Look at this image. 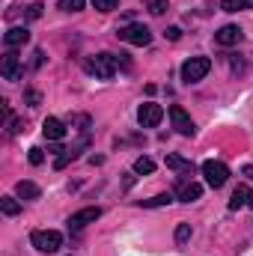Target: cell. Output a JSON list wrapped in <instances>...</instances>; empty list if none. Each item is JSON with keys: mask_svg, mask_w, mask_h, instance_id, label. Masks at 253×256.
Listing matches in <instances>:
<instances>
[{"mask_svg": "<svg viewBox=\"0 0 253 256\" xmlns=\"http://www.w3.org/2000/svg\"><path fill=\"white\" fill-rule=\"evenodd\" d=\"M30 244L39 250V254H57L63 248V236L57 230H36L30 236Z\"/></svg>", "mask_w": 253, "mask_h": 256, "instance_id": "1", "label": "cell"}, {"mask_svg": "<svg viewBox=\"0 0 253 256\" xmlns=\"http://www.w3.org/2000/svg\"><path fill=\"white\" fill-rule=\"evenodd\" d=\"M86 72L96 74L98 80H110L116 74V57L114 54H96L86 60Z\"/></svg>", "mask_w": 253, "mask_h": 256, "instance_id": "2", "label": "cell"}, {"mask_svg": "<svg viewBox=\"0 0 253 256\" xmlns=\"http://www.w3.org/2000/svg\"><path fill=\"white\" fill-rule=\"evenodd\" d=\"M208 72H212V60H208V57H190V60L182 63V80H185V84H196V80H202Z\"/></svg>", "mask_w": 253, "mask_h": 256, "instance_id": "3", "label": "cell"}, {"mask_svg": "<svg viewBox=\"0 0 253 256\" xmlns=\"http://www.w3.org/2000/svg\"><path fill=\"white\" fill-rule=\"evenodd\" d=\"M202 176H206V185L208 188H224L226 179H230V167L220 164V161H206L202 164Z\"/></svg>", "mask_w": 253, "mask_h": 256, "instance_id": "4", "label": "cell"}, {"mask_svg": "<svg viewBox=\"0 0 253 256\" xmlns=\"http://www.w3.org/2000/svg\"><path fill=\"white\" fill-rule=\"evenodd\" d=\"M120 39L128 42V45L143 48V45H149V42H152V30H149L146 24H126V27L120 30Z\"/></svg>", "mask_w": 253, "mask_h": 256, "instance_id": "5", "label": "cell"}, {"mask_svg": "<svg viewBox=\"0 0 253 256\" xmlns=\"http://www.w3.org/2000/svg\"><path fill=\"white\" fill-rule=\"evenodd\" d=\"M161 120H164V108L161 104L146 102V104L137 108V122H140V128H155Z\"/></svg>", "mask_w": 253, "mask_h": 256, "instance_id": "6", "label": "cell"}, {"mask_svg": "<svg viewBox=\"0 0 253 256\" xmlns=\"http://www.w3.org/2000/svg\"><path fill=\"white\" fill-rule=\"evenodd\" d=\"M98 218H102V208H98V206L80 208V212H74V214L68 218V230H72V232H78V230H84L86 224H96Z\"/></svg>", "mask_w": 253, "mask_h": 256, "instance_id": "7", "label": "cell"}, {"mask_svg": "<svg viewBox=\"0 0 253 256\" xmlns=\"http://www.w3.org/2000/svg\"><path fill=\"white\" fill-rule=\"evenodd\" d=\"M0 74H3V80H21L24 68H21V60H18L15 51H6V54H3V60H0Z\"/></svg>", "mask_w": 253, "mask_h": 256, "instance_id": "8", "label": "cell"}, {"mask_svg": "<svg viewBox=\"0 0 253 256\" xmlns=\"http://www.w3.org/2000/svg\"><path fill=\"white\" fill-rule=\"evenodd\" d=\"M170 120H173V128H176V131H179L182 137H194L196 126H194V120H190L188 114H185V108L173 104V108H170Z\"/></svg>", "mask_w": 253, "mask_h": 256, "instance_id": "9", "label": "cell"}, {"mask_svg": "<svg viewBox=\"0 0 253 256\" xmlns=\"http://www.w3.org/2000/svg\"><path fill=\"white\" fill-rule=\"evenodd\" d=\"M214 42H218V45H224V48H230V45H238V42H242V27H236V24H226V27H220V30L214 33Z\"/></svg>", "mask_w": 253, "mask_h": 256, "instance_id": "10", "label": "cell"}, {"mask_svg": "<svg viewBox=\"0 0 253 256\" xmlns=\"http://www.w3.org/2000/svg\"><path fill=\"white\" fill-rule=\"evenodd\" d=\"M27 42H30L27 27H12V30H6V36H3L6 51H15V48H21V45H27Z\"/></svg>", "mask_w": 253, "mask_h": 256, "instance_id": "11", "label": "cell"}, {"mask_svg": "<svg viewBox=\"0 0 253 256\" xmlns=\"http://www.w3.org/2000/svg\"><path fill=\"white\" fill-rule=\"evenodd\" d=\"M242 206H250L253 208V188H244V185H238L232 196H230V208H242Z\"/></svg>", "mask_w": 253, "mask_h": 256, "instance_id": "12", "label": "cell"}, {"mask_svg": "<svg viewBox=\"0 0 253 256\" xmlns=\"http://www.w3.org/2000/svg\"><path fill=\"white\" fill-rule=\"evenodd\" d=\"M42 134L48 137V140H63V134H66V126L57 120V116H48L45 122H42Z\"/></svg>", "mask_w": 253, "mask_h": 256, "instance_id": "13", "label": "cell"}, {"mask_svg": "<svg viewBox=\"0 0 253 256\" xmlns=\"http://www.w3.org/2000/svg\"><path fill=\"white\" fill-rule=\"evenodd\" d=\"M167 167L176 170V173H182V176H194V161L182 158V155H167Z\"/></svg>", "mask_w": 253, "mask_h": 256, "instance_id": "14", "label": "cell"}, {"mask_svg": "<svg viewBox=\"0 0 253 256\" xmlns=\"http://www.w3.org/2000/svg\"><path fill=\"white\" fill-rule=\"evenodd\" d=\"M15 196L18 200H36L39 196V185L36 182H18L15 185Z\"/></svg>", "mask_w": 253, "mask_h": 256, "instance_id": "15", "label": "cell"}, {"mask_svg": "<svg viewBox=\"0 0 253 256\" xmlns=\"http://www.w3.org/2000/svg\"><path fill=\"white\" fill-rule=\"evenodd\" d=\"M200 194H202V188L196 182H185L179 188V202H194V200H200Z\"/></svg>", "mask_w": 253, "mask_h": 256, "instance_id": "16", "label": "cell"}, {"mask_svg": "<svg viewBox=\"0 0 253 256\" xmlns=\"http://www.w3.org/2000/svg\"><path fill=\"white\" fill-rule=\"evenodd\" d=\"M0 212H3L6 218H15V214L21 212V202H18V196H0Z\"/></svg>", "mask_w": 253, "mask_h": 256, "instance_id": "17", "label": "cell"}, {"mask_svg": "<svg viewBox=\"0 0 253 256\" xmlns=\"http://www.w3.org/2000/svg\"><path fill=\"white\" fill-rule=\"evenodd\" d=\"M253 0H220V9L224 12H242V9H250Z\"/></svg>", "mask_w": 253, "mask_h": 256, "instance_id": "18", "label": "cell"}, {"mask_svg": "<svg viewBox=\"0 0 253 256\" xmlns=\"http://www.w3.org/2000/svg\"><path fill=\"white\" fill-rule=\"evenodd\" d=\"M155 170V161L152 158H146V155H140L137 161H134V173H140V176H149Z\"/></svg>", "mask_w": 253, "mask_h": 256, "instance_id": "19", "label": "cell"}, {"mask_svg": "<svg viewBox=\"0 0 253 256\" xmlns=\"http://www.w3.org/2000/svg\"><path fill=\"white\" fill-rule=\"evenodd\" d=\"M170 202H173V196H170V194H158V196L146 200L143 206H146V208H158V206H170Z\"/></svg>", "mask_w": 253, "mask_h": 256, "instance_id": "20", "label": "cell"}, {"mask_svg": "<svg viewBox=\"0 0 253 256\" xmlns=\"http://www.w3.org/2000/svg\"><path fill=\"white\" fill-rule=\"evenodd\" d=\"M42 3H30L27 9H24V21H36V18H42Z\"/></svg>", "mask_w": 253, "mask_h": 256, "instance_id": "21", "label": "cell"}, {"mask_svg": "<svg viewBox=\"0 0 253 256\" xmlns=\"http://www.w3.org/2000/svg\"><path fill=\"white\" fill-rule=\"evenodd\" d=\"M84 3H86V0H60L57 6H60L63 12H80V9H84Z\"/></svg>", "mask_w": 253, "mask_h": 256, "instance_id": "22", "label": "cell"}, {"mask_svg": "<svg viewBox=\"0 0 253 256\" xmlns=\"http://www.w3.org/2000/svg\"><path fill=\"white\" fill-rule=\"evenodd\" d=\"M190 238V224H179L176 226V244H188Z\"/></svg>", "mask_w": 253, "mask_h": 256, "instance_id": "23", "label": "cell"}, {"mask_svg": "<svg viewBox=\"0 0 253 256\" xmlns=\"http://www.w3.org/2000/svg\"><path fill=\"white\" fill-rule=\"evenodd\" d=\"M92 6H96L98 12H114V9L120 6V0H92Z\"/></svg>", "mask_w": 253, "mask_h": 256, "instance_id": "24", "label": "cell"}, {"mask_svg": "<svg viewBox=\"0 0 253 256\" xmlns=\"http://www.w3.org/2000/svg\"><path fill=\"white\" fill-rule=\"evenodd\" d=\"M146 9H149L152 15H164V9H167V0H146Z\"/></svg>", "mask_w": 253, "mask_h": 256, "instance_id": "25", "label": "cell"}, {"mask_svg": "<svg viewBox=\"0 0 253 256\" xmlns=\"http://www.w3.org/2000/svg\"><path fill=\"white\" fill-rule=\"evenodd\" d=\"M42 161H45V152H42L39 146H33V149H30V164H42Z\"/></svg>", "mask_w": 253, "mask_h": 256, "instance_id": "26", "label": "cell"}, {"mask_svg": "<svg viewBox=\"0 0 253 256\" xmlns=\"http://www.w3.org/2000/svg\"><path fill=\"white\" fill-rule=\"evenodd\" d=\"M164 36H167L170 42H179V39H182V30H179V27H167V33H164Z\"/></svg>", "mask_w": 253, "mask_h": 256, "instance_id": "27", "label": "cell"}, {"mask_svg": "<svg viewBox=\"0 0 253 256\" xmlns=\"http://www.w3.org/2000/svg\"><path fill=\"white\" fill-rule=\"evenodd\" d=\"M27 102H30V108H36L39 104V92H27Z\"/></svg>", "mask_w": 253, "mask_h": 256, "instance_id": "28", "label": "cell"}, {"mask_svg": "<svg viewBox=\"0 0 253 256\" xmlns=\"http://www.w3.org/2000/svg\"><path fill=\"white\" fill-rule=\"evenodd\" d=\"M33 57H36V60H33V66H42V63H45V54H42V51H36Z\"/></svg>", "mask_w": 253, "mask_h": 256, "instance_id": "29", "label": "cell"}, {"mask_svg": "<svg viewBox=\"0 0 253 256\" xmlns=\"http://www.w3.org/2000/svg\"><path fill=\"white\" fill-rule=\"evenodd\" d=\"M21 126H24L21 120H12V128H9V131H12V134H18V131H21Z\"/></svg>", "mask_w": 253, "mask_h": 256, "instance_id": "30", "label": "cell"}, {"mask_svg": "<svg viewBox=\"0 0 253 256\" xmlns=\"http://www.w3.org/2000/svg\"><path fill=\"white\" fill-rule=\"evenodd\" d=\"M244 176H248V179H250V182H253V167H250V164L244 167Z\"/></svg>", "mask_w": 253, "mask_h": 256, "instance_id": "31", "label": "cell"}]
</instances>
